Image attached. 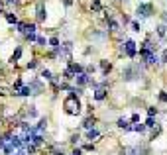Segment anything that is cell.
<instances>
[{
	"label": "cell",
	"mask_w": 167,
	"mask_h": 155,
	"mask_svg": "<svg viewBox=\"0 0 167 155\" xmlns=\"http://www.w3.org/2000/svg\"><path fill=\"white\" fill-rule=\"evenodd\" d=\"M65 112H67V114H71V116H77L79 112H81V102H79L77 96L71 94L69 98L65 100Z\"/></svg>",
	"instance_id": "cell-1"
},
{
	"label": "cell",
	"mask_w": 167,
	"mask_h": 155,
	"mask_svg": "<svg viewBox=\"0 0 167 155\" xmlns=\"http://www.w3.org/2000/svg\"><path fill=\"white\" fill-rule=\"evenodd\" d=\"M141 75L140 67L138 65H132V67H126V69H122V77L124 81H134V79H138Z\"/></svg>",
	"instance_id": "cell-2"
},
{
	"label": "cell",
	"mask_w": 167,
	"mask_h": 155,
	"mask_svg": "<svg viewBox=\"0 0 167 155\" xmlns=\"http://www.w3.org/2000/svg\"><path fill=\"white\" fill-rule=\"evenodd\" d=\"M138 16L149 18V16H152V6H149V4H140V6H138Z\"/></svg>",
	"instance_id": "cell-3"
},
{
	"label": "cell",
	"mask_w": 167,
	"mask_h": 155,
	"mask_svg": "<svg viewBox=\"0 0 167 155\" xmlns=\"http://www.w3.org/2000/svg\"><path fill=\"white\" fill-rule=\"evenodd\" d=\"M124 51H126L128 57H136V43H134L132 39H128L126 45H124Z\"/></svg>",
	"instance_id": "cell-4"
},
{
	"label": "cell",
	"mask_w": 167,
	"mask_h": 155,
	"mask_svg": "<svg viewBox=\"0 0 167 155\" xmlns=\"http://www.w3.org/2000/svg\"><path fill=\"white\" fill-rule=\"evenodd\" d=\"M45 8H43V2L37 4V22H45Z\"/></svg>",
	"instance_id": "cell-5"
},
{
	"label": "cell",
	"mask_w": 167,
	"mask_h": 155,
	"mask_svg": "<svg viewBox=\"0 0 167 155\" xmlns=\"http://www.w3.org/2000/svg\"><path fill=\"white\" fill-rule=\"evenodd\" d=\"M89 83H90V77H89V75H87V73H81V75H79V77H77V85L85 86V85H89Z\"/></svg>",
	"instance_id": "cell-6"
},
{
	"label": "cell",
	"mask_w": 167,
	"mask_h": 155,
	"mask_svg": "<svg viewBox=\"0 0 167 155\" xmlns=\"http://www.w3.org/2000/svg\"><path fill=\"white\" fill-rule=\"evenodd\" d=\"M39 93H41V83L33 81L30 85V94H39Z\"/></svg>",
	"instance_id": "cell-7"
},
{
	"label": "cell",
	"mask_w": 167,
	"mask_h": 155,
	"mask_svg": "<svg viewBox=\"0 0 167 155\" xmlns=\"http://www.w3.org/2000/svg\"><path fill=\"white\" fill-rule=\"evenodd\" d=\"M10 140H12V133H4V136H0V149L6 147V145L10 143Z\"/></svg>",
	"instance_id": "cell-8"
},
{
	"label": "cell",
	"mask_w": 167,
	"mask_h": 155,
	"mask_svg": "<svg viewBox=\"0 0 167 155\" xmlns=\"http://www.w3.org/2000/svg\"><path fill=\"white\" fill-rule=\"evenodd\" d=\"M67 71H69V73H75V75H81L83 67H81V65H77V63H71V65H69V69H67Z\"/></svg>",
	"instance_id": "cell-9"
},
{
	"label": "cell",
	"mask_w": 167,
	"mask_h": 155,
	"mask_svg": "<svg viewBox=\"0 0 167 155\" xmlns=\"http://www.w3.org/2000/svg\"><path fill=\"white\" fill-rule=\"evenodd\" d=\"M106 98V90L104 89H98L97 93H94V100H104Z\"/></svg>",
	"instance_id": "cell-10"
},
{
	"label": "cell",
	"mask_w": 167,
	"mask_h": 155,
	"mask_svg": "<svg viewBox=\"0 0 167 155\" xmlns=\"http://www.w3.org/2000/svg\"><path fill=\"white\" fill-rule=\"evenodd\" d=\"M100 69L104 71V75H108V73H110V69H112V65L108 61H100Z\"/></svg>",
	"instance_id": "cell-11"
},
{
	"label": "cell",
	"mask_w": 167,
	"mask_h": 155,
	"mask_svg": "<svg viewBox=\"0 0 167 155\" xmlns=\"http://www.w3.org/2000/svg\"><path fill=\"white\" fill-rule=\"evenodd\" d=\"M118 126H120V128H124V130H132V126H130V122H128L126 118H120L118 120Z\"/></svg>",
	"instance_id": "cell-12"
},
{
	"label": "cell",
	"mask_w": 167,
	"mask_h": 155,
	"mask_svg": "<svg viewBox=\"0 0 167 155\" xmlns=\"http://www.w3.org/2000/svg\"><path fill=\"white\" fill-rule=\"evenodd\" d=\"M20 55H22V47H16V51H14V55H12V63H16V61H18L20 59Z\"/></svg>",
	"instance_id": "cell-13"
},
{
	"label": "cell",
	"mask_w": 167,
	"mask_h": 155,
	"mask_svg": "<svg viewBox=\"0 0 167 155\" xmlns=\"http://www.w3.org/2000/svg\"><path fill=\"white\" fill-rule=\"evenodd\" d=\"M45 126H47V120H45V118H41L39 120V124H37V132H41V133H43V130H45Z\"/></svg>",
	"instance_id": "cell-14"
},
{
	"label": "cell",
	"mask_w": 167,
	"mask_h": 155,
	"mask_svg": "<svg viewBox=\"0 0 167 155\" xmlns=\"http://www.w3.org/2000/svg\"><path fill=\"white\" fill-rule=\"evenodd\" d=\"M97 137H98L97 130H89V132H87V140H97Z\"/></svg>",
	"instance_id": "cell-15"
},
{
	"label": "cell",
	"mask_w": 167,
	"mask_h": 155,
	"mask_svg": "<svg viewBox=\"0 0 167 155\" xmlns=\"http://www.w3.org/2000/svg\"><path fill=\"white\" fill-rule=\"evenodd\" d=\"M41 79H45V81H51V71H47V69H43V71H41Z\"/></svg>",
	"instance_id": "cell-16"
},
{
	"label": "cell",
	"mask_w": 167,
	"mask_h": 155,
	"mask_svg": "<svg viewBox=\"0 0 167 155\" xmlns=\"http://www.w3.org/2000/svg\"><path fill=\"white\" fill-rule=\"evenodd\" d=\"M49 45L57 51V49H59V39H57V37H51V39H49Z\"/></svg>",
	"instance_id": "cell-17"
},
{
	"label": "cell",
	"mask_w": 167,
	"mask_h": 155,
	"mask_svg": "<svg viewBox=\"0 0 167 155\" xmlns=\"http://www.w3.org/2000/svg\"><path fill=\"white\" fill-rule=\"evenodd\" d=\"M18 96H30V86H22L20 93H18Z\"/></svg>",
	"instance_id": "cell-18"
},
{
	"label": "cell",
	"mask_w": 167,
	"mask_h": 155,
	"mask_svg": "<svg viewBox=\"0 0 167 155\" xmlns=\"http://www.w3.org/2000/svg\"><path fill=\"white\" fill-rule=\"evenodd\" d=\"M83 126H85L87 130H93V126H94V120H93V118H87V120H85V124H83Z\"/></svg>",
	"instance_id": "cell-19"
},
{
	"label": "cell",
	"mask_w": 167,
	"mask_h": 155,
	"mask_svg": "<svg viewBox=\"0 0 167 155\" xmlns=\"http://www.w3.org/2000/svg\"><path fill=\"white\" fill-rule=\"evenodd\" d=\"M132 130H134V132H140V133H144V132H145V126H141V124H136V126H132Z\"/></svg>",
	"instance_id": "cell-20"
},
{
	"label": "cell",
	"mask_w": 167,
	"mask_h": 155,
	"mask_svg": "<svg viewBox=\"0 0 167 155\" xmlns=\"http://www.w3.org/2000/svg\"><path fill=\"white\" fill-rule=\"evenodd\" d=\"M6 20H8V24H18V18L14 14H6Z\"/></svg>",
	"instance_id": "cell-21"
},
{
	"label": "cell",
	"mask_w": 167,
	"mask_h": 155,
	"mask_svg": "<svg viewBox=\"0 0 167 155\" xmlns=\"http://www.w3.org/2000/svg\"><path fill=\"white\" fill-rule=\"evenodd\" d=\"M28 116H30V118H36V116H37V110H36L33 106H30V108H28Z\"/></svg>",
	"instance_id": "cell-22"
},
{
	"label": "cell",
	"mask_w": 167,
	"mask_h": 155,
	"mask_svg": "<svg viewBox=\"0 0 167 155\" xmlns=\"http://www.w3.org/2000/svg\"><path fill=\"white\" fill-rule=\"evenodd\" d=\"M93 8H94V10H102V4H100V0H93Z\"/></svg>",
	"instance_id": "cell-23"
},
{
	"label": "cell",
	"mask_w": 167,
	"mask_h": 155,
	"mask_svg": "<svg viewBox=\"0 0 167 155\" xmlns=\"http://www.w3.org/2000/svg\"><path fill=\"white\" fill-rule=\"evenodd\" d=\"M155 126V120L153 118H148V122H145V128H153Z\"/></svg>",
	"instance_id": "cell-24"
},
{
	"label": "cell",
	"mask_w": 167,
	"mask_h": 155,
	"mask_svg": "<svg viewBox=\"0 0 167 155\" xmlns=\"http://www.w3.org/2000/svg\"><path fill=\"white\" fill-rule=\"evenodd\" d=\"M26 37H28L30 41H36V39H37V35H36V33H26Z\"/></svg>",
	"instance_id": "cell-25"
},
{
	"label": "cell",
	"mask_w": 167,
	"mask_h": 155,
	"mask_svg": "<svg viewBox=\"0 0 167 155\" xmlns=\"http://www.w3.org/2000/svg\"><path fill=\"white\" fill-rule=\"evenodd\" d=\"M155 108H148V116H149V118H153V114H155Z\"/></svg>",
	"instance_id": "cell-26"
},
{
	"label": "cell",
	"mask_w": 167,
	"mask_h": 155,
	"mask_svg": "<svg viewBox=\"0 0 167 155\" xmlns=\"http://www.w3.org/2000/svg\"><path fill=\"white\" fill-rule=\"evenodd\" d=\"M132 28H134V32H140V30H141V28H140V24H138V22H132Z\"/></svg>",
	"instance_id": "cell-27"
},
{
	"label": "cell",
	"mask_w": 167,
	"mask_h": 155,
	"mask_svg": "<svg viewBox=\"0 0 167 155\" xmlns=\"http://www.w3.org/2000/svg\"><path fill=\"white\" fill-rule=\"evenodd\" d=\"M157 33H159V35H165V26H159V28H157Z\"/></svg>",
	"instance_id": "cell-28"
},
{
	"label": "cell",
	"mask_w": 167,
	"mask_h": 155,
	"mask_svg": "<svg viewBox=\"0 0 167 155\" xmlns=\"http://www.w3.org/2000/svg\"><path fill=\"white\" fill-rule=\"evenodd\" d=\"M37 67V61H32V63H28V69H36Z\"/></svg>",
	"instance_id": "cell-29"
},
{
	"label": "cell",
	"mask_w": 167,
	"mask_h": 155,
	"mask_svg": "<svg viewBox=\"0 0 167 155\" xmlns=\"http://www.w3.org/2000/svg\"><path fill=\"white\" fill-rule=\"evenodd\" d=\"M159 100H161V102H167V94L161 93V94H159Z\"/></svg>",
	"instance_id": "cell-30"
},
{
	"label": "cell",
	"mask_w": 167,
	"mask_h": 155,
	"mask_svg": "<svg viewBox=\"0 0 167 155\" xmlns=\"http://www.w3.org/2000/svg\"><path fill=\"white\" fill-rule=\"evenodd\" d=\"M77 140H79V133H73V136H71V141H73V143H77Z\"/></svg>",
	"instance_id": "cell-31"
},
{
	"label": "cell",
	"mask_w": 167,
	"mask_h": 155,
	"mask_svg": "<svg viewBox=\"0 0 167 155\" xmlns=\"http://www.w3.org/2000/svg\"><path fill=\"white\" fill-rule=\"evenodd\" d=\"M161 61H163V63H167V49H165L163 53H161Z\"/></svg>",
	"instance_id": "cell-32"
},
{
	"label": "cell",
	"mask_w": 167,
	"mask_h": 155,
	"mask_svg": "<svg viewBox=\"0 0 167 155\" xmlns=\"http://www.w3.org/2000/svg\"><path fill=\"white\" fill-rule=\"evenodd\" d=\"M36 41H37V43H39V45H45V37H37Z\"/></svg>",
	"instance_id": "cell-33"
},
{
	"label": "cell",
	"mask_w": 167,
	"mask_h": 155,
	"mask_svg": "<svg viewBox=\"0 0 167 155\" xmlns=\"http://www.w3.org/2000/svg\"><path fill=\"white\" fill-rule=\"evenodd\" d=\"M71 155H81V149H79V147H77V149H73V153H71Z\"/></svg>",
	"instance_id": "cell-34"
},
{
	"label": "cell",
	"mask_w": 167,
	"mask_h": 155,
	"mask_svg": "<svg viewBox=\"0 0 167 155\" xmlns=\"http://www.w3.org/2000/svg\"><path fill=\"white\" fill-rule=\"evenodd\" d=\"M63 4H65V6H71V4H73V0H63Z\"/></svg>",
	"instance_id": "cell-35"
},
{
	"label": "cell",
	"mask_w": 167,
	"mask_h": 155,
	"mask_svg": "<svg viewBox=\"0 0 167 155\" xmlns=\"http://www.w3.org/2000/svg\"><path fill=\"white\" fill-rule=\"evenodd\" d=\"M6 2H8V4H12V2H16V0H6Z\"/></svg>",
	"instance_id": "cell-36"
}]
</instances>
